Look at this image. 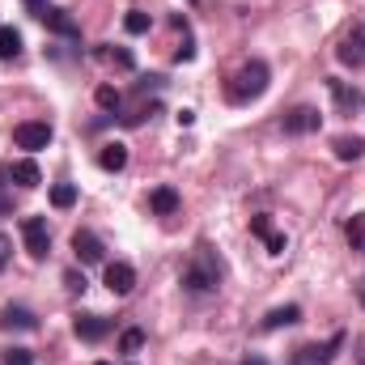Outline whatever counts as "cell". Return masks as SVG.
Returning a JSON list of instances; mask_svg holds the SVG:
<instances>
[{
  "label": "cell",
  "instance_id": "1",
  "mask_svg": "<svg viewBox=\"0 0 365 365\" xmlns=\"http://www.w3.org/2000/svg\"><path fill=\"white\" fill-rule=\"evenodd\" d=\"M179 284L187 293H217V289H221V259H217V251H212L208 242H200V247L191 251V264L182 268Z\"/></svg>",
  "mask_w": 365,
  "mask_h": 365
},
{
  "label": "cell",
  "instance_id": "2",
  "mask_svg": "<svg viewBox=\"0 0 365 365\" xmlns=\"http://www.w3.org/2000/svg\"><path fill=\"white\" fill-rule=\"evenodd\" d=\"M268 81H272L268 64H264V60H251V64H242V68L230 77L225 98H230L234 106H247V102H255V98H264V93H268Z\"/></svg>",
  "mask_w": 365,
  "mask_h": 365
},
{
  "label": "cell",
  "instance_id": "3",
  "mask_svg": "<svg viewBox=\"0 0 365 365\" xmlns=\"http://www.w3.org/2000/svg\"><path fill=\"white\" fill-rule=\"evenodd\" d=\"M344 331H336L327 344H302V349H293V357H289V365H331L336 361V353L344 349Z\"/></svg>",
  "mask_w": 365,
  "mask_h": 365
},
{
  "label": "cell",
  "instance_id": "4",
  "mask_svg": "<svg viewBox=\"0 0 365 365\" xmlns=\"http://www.w3.org/2000/svg\"><path fill=\"white\" fill-rule=\"evenodd\" d=\"M336 60L344 64V68H365V21H357L344 38H340V47H336Z\"/></svg>",
  "mask_w": 365,
  "mask_h": 365
},
{
  "label": "cell",
  "instance_id": "5",
  "mask_svg": "<svg viewBox=\"0 0 365 365\" xmlns=\"http://www.w3.org/2000/svg\"><path fill=\"white\" fill-rule=\"evenodd\" d=\"M13 140H17V149L38 153V149H47V145H51V123H43V119H26V123H17V128H13Z\"/></svg>",
  "mask_w": 365,
  "mask_h": 365
},
{
  "label": "cell",
  "instance_id": "6",
  "mask_svg": "<svg viewBox=\"0 0 365 365\" xmlns=\"http://www.w3.org/2000/svg\"><path fill=\"white\" fill-rule=\"evenodd\" d=\"M21 238H26V251H30L34 259H47V251H51V230H47L43 217H26V221H21Z\"/></svg>",
  "mask_w": 365,
  "mask_h": 365
},
{
  "label": "cell",
  "instance_id": "7",
  "mask_svg": "<svg viewBox=\"0 0 365 365\" xmlns=\"http://www.w3.org/2000/svg\"><path fill=\"white\" fill-rule=\"evenodd\" d=\"M34 17L51 30V34H64V38H77L81 30H77V21L68 17V9H60V4H38L34 9Z\"/></svg>",
  "mask_w": 365,
  "mask_h": 365
},
{
  "label": "cell",
  "instance_id": "8",
  "mask_svg": "<svg viewBox=\"0 0 365 365\" xmlns=\"http://www.w3.org/2000/svg\"><path fill=\"white\" fill-rule=\"evenodd\" d=\"M319 123H323L319 106H293V110L284 115V132H289V136H310V132H319Z\"/></svg>",
  "mask_w": 365,
  "mask_h": 365
},
{
  "label": "cell",
  "instance_id": "9",
  "mask_svg": "<svg viewBox=\"0 0 365 365\" xmlns=\"http://www.w3.org/2000/svg\"><path fill=\"white\" fill-rule=\"evenodd\" d=\"M73 331L81 336V340H106L110 336V319H102V314H90V310H77L73 314Z\"/></svg>",
  "mask_w": 365,
  "mask_h": 365
},
{
  "label": "cell",
  "instance_id": "10",
  "mask_svg": "<svg viewBox=\"0 0 365 365\" xmlns=\"http://www.w3.org/2000/svg\"><path fill=\"white\" fill-rule=\"evenodd\" d=\"M73 255H77V264H102V259H106V247L98 242V234L77 230V234H73Z\"/></svg>",
  "mask_w": 365,
  "mask_h": 365
},
{
  "label": "cell",
  "instance_id": "11",
  "mask_svg": "<svg viewBox=\"0 0 365 365\" xmlns=\"http://www.w3.org/2000/svg\"><path fill=\"white\" fill-rule=\"evenodd\" d=\"M106 289H110L115 297H128V293L136 289V268H132V264H123V259L106 264Z\"/></svg>",
  "mask_w": 365,
  "mask_h": 365
},
{
  "label": "cell",
  "instance_id": "12",
  "mask_svg": "<svg viewBox=\"0 0 365 365\" xmlns=\"http://www.w3.org/2000/svg\"><path fill=\"white\" fill-rule=\"evenodd\" d=\"M93 60H102V64H110V68H123V73H132V68H136V56H132L128 47H110V43L93 47Z\"/></svg>",
  "mask_w": 365,
  "mask_h": 365
},
{
  "label": "cell",
  "instance_id": "13",
  "mask_svg": "<svg viewBox=\"0 0 365 365\" xmlns=\"http://www.w3.org/2000/svg\"><path fill=\"white\" fill-rule=\"evenodd\" d=\"M0 327H17V331H34L38 327V319H34V310H26V306H4L0 310Z\"/></svg>",
  "mask_w": 365,
  "mask_h": 365
},
{
  "label": "cell",
  "instance_id": "14",
  "mask_svg": "<svg viewBox=\"0 0 365 365\" xmlns=\"http://www.w3.org/2000/svg\"><path fill=\"white\" fill-rule=\"evenodd\" d=\"M98 166H102V170H110V175H119V170L128 166V145H119V140L102 145V149H98Z\"/></svg>",
  "mask_w": 365,
  "mask_h": 365
},
{
  "label": "cell",
  "instance_id": "15",
  "mask_svg": "<svg viewBox=\"0 0 365 365\" xmlns=\"http://www.w3.org/2000/svg\"><path fill=\"white\" fill-rule=\"evenodd\" d=\"M179 191H175V187H153V191H149V208H153V212H158V217H170V212H179Z\"/></svg>",
  "mask_w": 365,
  "mask_h": 365
},
{
  "label": "cell",
  "instance_id": "16",
  "mask_svg": "<svg viewBox=\"0 0 365 365\" xmlns=\"http://www.w3.org/2000/svg\"><path fill=\"white\" fill-rule=\"evenodd\" d=\"M302 323V306H276L264 314V331H280V327H293Z\"/></svg>",
  "mask_w": 365,
  "mask_h": 365
},
{
  "label": "cell",
  "instance_id": "17",
  "mask_svg": "<svg viewBox=\"0 0 365 365\" xmlns=\"http://www.w3.org/2000/svg\"><path fill=\"white\" fill-rule=\"evenodd\" d=\"M9 179L17 182V187H26V191H34V187L43 182V170H38L34 162H13V166H9Z\"/></svg>",
  "mask_w": 365,
  "mask_h": 365
},
{
  "label": "cell",
  "instance_id": "18",
  "mask_svg": "<svg viewBox=\"0 0 365 365\" xmlns=\"http://www.w3.org/2000/svg\"><path fill=\"white\" fill-rule=\"evenodd\" d=\"M331 153H336L340 162H361L365 140L361 136H336V140H331Z\"/></svg>",
  "mask_w": 365,
  "mask_h": 365
},
{
  "label": "cell",
  "instance_id": "19",
  "mask_svg": "<svg viewBox=\"0 0 365 365\" xmlns=\"http://www.w3.org/2000/svg\"><path fill=\"white\" fill-rule=\"evenodd\" d=\"M327 90H331V98H336V106H340V110H353V106L361 102V93L353 90L349 81H340V77H327Z\"/></svg>",
  "mask_w": 365,
  "mask_h": 365
},
{
  "label": "cell",
  "instance_id": "20",
  "mask_svg": "<svg viewBox=\"0 0 365 365\" xmlns=\"http://www.w3.org/2000/svg\"><path fill=\"white\" fill-rule=\"evenodd\" d=\"M21 56V34L13 26H0V60H17Z\"/></svg>",
  "mask_w": 365,
  "mask_h": 365
},
{
  "label": "cell",
  "instance_id": "21",
  "mask_svg": "<svg viewBox=\"0 0 365 365\" xmlns=\"http://www.w3.org/2000/svg\"><path fill=\"white\" fill-rule=\"evenodd\" d=\"M344 238H349L353 251H361L365 247V212H353V221L344 225Z\"/></svg>",
  "mask_w": 365,
  "mask_h": 365
},
{
  "label": "cell",
  "instance_id": "22",
  "mask_svg": "<svg viewBox=\"0 0 365 365\" xmlns=\"http://www.w3.org/2000/svg\"><path fill=\"white\" fill-rule=\"evenodd\" d=\"M51 204H56V208H73V204H77V187H73V182H56V187H51Z\"/></svg>",
  "mask_w": 365,
  "mask_h": 365
},
{
  "label": "cell",
  "instance_id": "23",
  "mask_svg": "<svg viewBox=\"0 0 365 365\" xmlns=\"http://www.w3.org/2000/svg\"><path fill=\"white\" fill-rule=\"evenodd\" d=\"M123 26H128V34H149L153 17H149V13H140V9H132V13L123 17Z\"/></svg>",
  "mask_w": 365,
  "mask_h": 365
},
{
  "label": "cell",
  "instance_id": "24",
  "mask_svg": "<svg viewBox=\"0 0 365 365\" xmlns=\"http://www.w3.org/2000/svg\"><path fill=\"white\" fill-rule=\"evenodd\" d=\"M93 102H98L102 110H119V102H123V98H119V90H115V86H98Z\"/></svg>",
  "mask_w": 365,
  "mask_h": 365
},
{
  "label": "cell",
  "instance_id": "25",
  "mask_svg": "<svg viewBox=\"0 0 365 365\" xmlns=\"http://www.w3.org/2000/svg\"><path fill=\"white\" fill-rule=\"evenodd\" d=\"M119 349H123V353H140V349H145V331H140V327H128V331L119 336Z\"/></svg>",
  "mask_w": 365,
  "mask_h": 365
},
{
  "label": "cell",
  "instance_id": "26",
  "mask_svg": "<svg viewBox=\"0 0 365 365\" xmlns=\"http://www.w3.org/2000/svg\"><path fill=\"white\" fill-rule=\"evenodd\" d=\"M0 365H34V353L30 349H4V357H0Z\"/></svg>",
  "mask_w": 365,
  "mask_h": 365
},
{
  "label": "cell",
  "instance_id": "27",
  "mask_svg": "<svg viewBox=\"0 0 365 365\" xmlns=\"http://www.w3.org/2000/svg\"><path fill=\"white\" fill-rule=\"evenodd\" d=\"M191 60H195V38L182 34V43L175 47V64H191Z\"/></svg>",
  "mask_w": 365,
  "mask_h": 365
},
{
  "label": "cell",
  "instance_id": "28",
  "mask_svg": "<svg viewBox=\"0 0 365 365\" xmlns=\"http://www.w3.org/2000/svg\"><path fill=\"white\" fill-rule=\"evenodd\" d=\"M251 234H255V238H268V234H272V217H268V212H255V217H251Z\"/></svg>",
  "mask_w": 365,
  "mask_h": 365
},
{
  "label": "cell",
  "instance_id": "29",
  "mask_svg": "<svg viewBox=\"0 0 365 365\" xmlns=\"http://www.w3.org/2000/svg\"><path fill=\"white\" fill-rule=\"evenodd\" d=\"M264 247H268V255H284V251H289V238H284L280 230H272V234L264 238Z\"/></svg>",
  "mask_w": 365,
  "mask_h": 365
},
{
  "label": "cell",
  "instance_id": "30",
  "mask_svg": "<svg viewBox=\"0 0 365 365\" xmlns=\"http://www.w3.org/2000/svg\"><path fill=\"white\" fill-rule=\"evenodd\" d=\"M64 284H68L73 293H86V272H73V268H68V272H64Z\"/></svg>",
  "mask_w": 365,
  "mask_h": 365
},
{
  "label": "cell",
  "instance_id": "31",
  "mask_svg": "<svg viewBox=\"0 0 365 365\" xmlns=\"http://www.w3.org/2000/svg\"><path fill=\"white\" fill-rule=\"evenodd\" d=\"M9 255H13V242H9V234H0V268L9 264Z\"/></svg>",
  "mask_w": 365,
  "mask_h": 365
},
{
  "label": "cell",
  "instance_id": "32",
  "mask_svg": "<svg viewBox=\"0 0 365 365\" xmlns=\"http://www.w3.org/2000/svg\"><path fill=\"white\" fill-rule=\"evenodd\" d=\"M175 119H179V128H191V123H195V110H187V106H182Z\"/></svg>",
  "mask_w": 365,
  "mask_h": 365
},
{
  "label": "cell",
  "instance_id": "33",
  "mask_svg": "<svg viewBox=\"0 0 365 365\" xmlns=\"http://www.w3.org/2000/svg\"><path fill=\"white\" fill-rule=\"evenodd\" d=\"M242 365H268V361H264V357H247Z\"/></svg>",
  "mask_w": 365,
  "mask_h": 365
},
{
  "label": "cell",
  "instance_id": "34",
  "mask_svg": "<svg viewBox=\"0 0 365 365\" xmlns=\"http://www.w3.org/2000/svg\"><path fill=\"white\" fill-rule=\"evenodd\" d=\"M357 297H361V306H365V280H361V284H357Z\"/></svg>",
  "mask_w": 365,
  "mask_h": 365
},
{
  "label": "cell",
  "instance_id": "35",
  "mask_svg": "<svg viewBox=\"0 0 365 365\" xmlns=\"http://www.w3.org/2000/svg\"><path fill=\"white\" fill-rule=\"evenodd\" d=\"M26 4H34V9H38V4H43V0H26Z\"/></svg>",
  "mask_w": 365,
  "mask_h": 365
},
{
  "label": "cell",
  "instance_id": "36",
  "mask_svg": "<svg viewBox=\"0 0 365 365\" xmlns=\"http://www.w3.org/2000/svg\"><path fill=\"white\" fill-rule=\"evenodd\" d=\"M98 365H110V361H98Z\"/></svg>",
  "mask_w": 365,
  "mask_h": 365
}]
</instances>
